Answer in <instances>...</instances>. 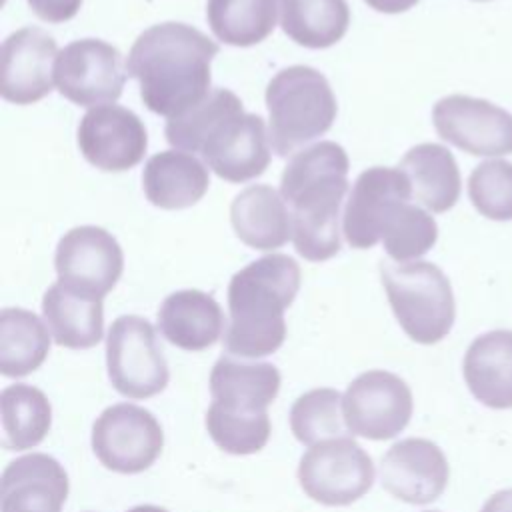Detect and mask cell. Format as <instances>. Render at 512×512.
I'll return each mask as SVG.
<instances>
[{
  "label": "cell",
  "mask_w": 512,
  "mask_h": 512,
  "mask_svg": "<svg viewBox=\"0 0 512 512\" xmlns=\"http://www.w3.org/2000/svg\"><path fill=\"white\" fill-rule=\"evenodd\" d=\"M218 44L184 22H162L146 28L132 44L126 74L140 84L144 106L172 118L210 94V62Z\"/></svg>",
  "instance_id": "1"
},
{
  "label": "cell",
  "mask_w": 512,
  "mask_h": 512,
  "mask_svg": "<svg viewBox=\"0 0 512 512\" xmlns=\"http://www.w3.org/2000/svg\"><path fill=\"white\" fill-rule=\"evenodd\" d=\"M346 150L322 140L296 152L280 178V196L290 210L292 242L310 262L340 252V210L348 190Z\"/></svg>",
  "instance_id": "2"
},
{
  "label": "cell",
  "mask_w": 512,
  "mask_h": 512,
  "mask_svg": "<svg viewBox=\"0 0 512 512\" xmlns=\"http://www.w3.org/2000/svg\"><path fill=\"white\" fill-rule=\"evenodd\" d=\"M300 290V266L292 256L268 254L242 270L228 284V356L262 358L276 352L286 338L284 310Z\"/></svg>",
  "instance_id": "3"
},
{
  "label": "cell",
  "mask_w": 512,
  "mask_h": 512,
  "mask_svg": "<svg viewBox=\"0 0 512 512\" xmlns=\"http://www.w3.org/2000/svg\"><path fill=\"white\" fill-rule=\"evenodd\" d=\"M212 402L206 428L218 448L246 456L260 452L270 438L268 406L280 390V372L270 362L220 356L210 372Z\"/></svg>",
  "instance_id": "4"
},
{
  "label": "cell",
  "mask_w": 512,
  "mask_h": 512,
  "mask_svg": "<svg viewBox=\"0 0 512 512\" xmlns=\"http://www.w3.org/2000/svg\"><path fill=\"white\" fill-rule=\"evenodd\" d=\"M268 138L276 156L286 158L326 134L338 114L336 96L322 72L310 66H288L266 86Z\"/></svg>",
  "instance_id": "5"
},
{
  "label": "cell",
  "mask_w": 512,
  "mask_h": 512,
  "mask_svg": "<svg viewBox=\"0 0 512 512\" xmlns=\"http://www.w3.org/2000/svg\"><path fill=\"white\" fill-rule=\"evenodd\" d=\"M380 278L400 328L418 344H436L452 330L456 302L448 276L432 262H380Z\"/></svg>",
  "instance_id": "6"
},
{
  "label": "cell",
  "mask_w": 512,
  "mask_h": 512,
  "mask_svg": "<svg viewBox=\"0 0 512 512\" xmlns=\"http://www.w3.org/2000/svg\"><path fill=\"white\" fill-rule=\"evenodd\" d=\"M204 164L226 182H248L270 164V138L258 114H246L234 100L200 136L196 150Z\"/></svg>",
  "instance_id": "7"
},
{
  "label": "cell",
  "mask_w": 512,
  "mask_h": 512,
  "mask_svg": "<svg viewBox=\"0 0 512 512\" xmlns=\"http://www.w3.org/2000/svg\"><path fill=\"white\" fill-rule=\"evenodd\" d=\"M106 368L114 390L132 400L160 394L170 378L154 326L134 314L112 322L106 336Z\"/></svg>",
  "instance_id": "8"
},
{
  "label": "cell",
  "mask_w": 512,
  "mask_h": 512,
  "mask_svg": "<svg viewBox=\"0 0 512 512\" xmlns=\"http://www.w3.org/2000/svg\"><path fill=\"white\" fill-rule=\"evenodd\" d=\"M298 482L308 498L324 506H348L374 484V464L352 438H330L310 446L298 464Z\"/></svg>",
  "instance_id": "9"
},
{
  "label": "cell",
  "mask_w": 512,
  "mask_h": 512,
  "mask_svg": "<svg viewBox=\"0 0 512 512\" xmlns=\"http://www.w3.org/2000/svg\"><path fill=\"white\" fill-rule=\"evenodd\" d=\"M164 432L156 416L136 404H112L92 426V450L100 464L118 474L148 470L160 456Z\"/></svg>",
  "instance_id": "10"
},
{
  "label": "cell",
  "mask_w": 512,
  "mask_h": 512,
  "mask_svg": "<svg viewBox=\"0 0 512 512\" xmlns=\"http://www.w3.org/2000/svg\"><path fill=\"white\" fill-rule=\"evenodd\" d=\"M414 410L408 384L386 370H368L356 376L342 398V414L352 436L388 440L398 436Z\"/></svg>",
  "instance_id": "11"
},
{
  "label": "cell",
  "mask_w": 512,
  "mask_h": 512,
  "mask_svg": "<svg viewBox=\"0 0 512 512\" xmlns=\"http://www.w3.org/2000/svg\"><path fill=\"white\" fill-rule=\"evenodd\" d=\"M126 82L122 54L98 38L66 44L54 64L58 92L78 106H100L120 98Z\"/></svg>",
  "instance_id": "12"
},
{
  "label": "cell",
  "mask_w": 512,
  "mask_h": 512,
  "mask_svg": "<svg viewBox=\"0 0 512 512\" xmlns=\"http://www.w3.org/2000/svg\"><path fill=\"white\" fill-rule=\"evenodd\" d=\"M54 268L60 284L102 300L122 276L124 252L108 230L92 224L76 226L60 238Z\"/></svg>",
  "instance_id": "13"
},
{
  "label": "cell",
  "mask_w": 512,
  "mask_h": 512,
  "mask_svg": "<svg viewBox=\"0 0 512 512\" xmlns=\"http://www.w3.org/2000/svg\"><path fill=\"white\" fill-rule=\"evenodd\" d=\"M438 136L472 156L512 154V114L484 98L452 94L432 108Z\"/></svg>",
  "instance_id": "14"
},
{
  "label": "cell",
  "mask_w": 512,
  "mask_h": 512,
  "mask_svg": "<svg viewBox=\"0 0 512 512\" xmlns=\"http://www.w3.org/2000/svg\"><path fill=\"white\" fill-rule=\"evenodd\" d=\"M78 148L98 170L124 172L146 154L148 132L132 110L118 104L90 108L78 124Z\"/></svg>",
  "instance_id": "15"
},
{
  "label": "cell",
  "mask_w": 512,
  "mask_h": 512,
  "mask_svg": "<svg viewBox=\"0 0 512 512\" xmlns=\"http://www.w3.org/2000/svg\"><path fill=\"white\" fill-rule=\"evenodd\" d=\"M410 198L412 188L400 168L372 166L364 170L356 178L342 214L346 242L358 250L378 244L392 212Z\"/></svg>",
  "instance_id": "16"
},
{
  "label": "cell",
  "mask_w": 512,
  "mask_h": 512,
  "mask_svg": "<svg viewBox=\"0 0 512 512\" xmlns=\"http://www.w3.org/2000/svg\"><path fill=\"white\" fill-rule=\"evenodd\" d=\"M56 40L38 26L12 32L2 42L0 94L6 102L26 106L52 92Z\"/></svg>",
  "instance_id": "17"
},
{
  "label": "cell",
  "mask_w": 512,
  "mask_h": 512,
  "mask_svg": "<svg viewBox=\"0 0 512 512\" xmlns=\"http://www.w3.org/2000/svg\"><path fill=\"white\" fill-rule=\"evenodd\" d=\"M450 476L444 452L426 438H404L388 448L380 464L386 492L408 504H430L446 488Z\"/></svg>",
  "instance_id": "18"
},
{
  "label": "cell",
  "mask_w": 512,
  "mask_h": 512,
  "mask_svg": "<svg viewBox=\"0 0 512 512\" xmlns=\"http://www.w3.org/2000/svg\"><path fill=\"white\" fill-rule=\"evenodd\" d=\"M68 496L64 466L42 452L12 460L0 482V512H62Z\"/></svg>",
  "instance_id": "19"
},
{
  "label": "cell",
  "mask_w": 512,
  "mask_h": 512,
  "mask_svg": "<svg viewBox=\"0 0 512 512\" xmlns=\"http://www.w3.org/2000/svg\"><path fill=\"white\" fill-rule=\"evenodd\" d=\"M162 336L188 352H200L216 344L224 330V312L206 292L184 288L168 294L158 308Z\"/></svg>",
  "instance_id": "20"
},
{
  "label": "cell",
  "mask_w": 512,
  "mask_h": 512,
  "mask_svg": "<svg viewBox=\"0 0 512 512\" xmlns=\"http://www.w3.org/2000/svg\"><path fill=\"white\" fill-rule=\"evenodd\" d=\"M210 174L204 162L184 150H164L148 158L142 188L150 204L162 210L194 206L206 194Z\"/></svg>",
  "instance_id": "21"
},
{
  "label": "cell",
  "mask_w": 512,
  "mask_h": 512,
  "mask_svg": "<svg viewBox=\"0 0 512 512\" xmlns=\"http://www.w3.org/2000/svg\"><path fill=\"white\" fill-rule=\"evenodd\" d=\"M464 380L488 408H512V330H490L472 340L464 354Z\"/></svg>",
  "instance_id": "22"
},
{
  "label": "cell",
  "mask_w": 512,
  "mask_h": 512,
  "mask_svg": "<svg viewBox=\"0 0 512 512\" xmlns=\"http://www.w3.org/2000/svg\"><path fill=\"white\" fill-rule=\"evenodd\" d=\"M230 222L236 236L254 250H274L292 240L290 210L268 184L240 190L230 204Z\"/></svg>",
  "instance_id": "23"
},
{
  "label": "cell",
  "mask_w": 512,
  "mask_h": 512,
  "mask_svg": "<svg viewBox=\"0 0 512 512\" xmlns=\"http://www.w3.org/2000/svg\"><path fill=\"white\" fill-rule=\"evenodd\" d=\"M42 316L54 342L64 348L86 350L104 336L102 300L74 292L60 282L44 292Z\"/></svg>",
  "instance_id": "24"
},
{
  "label": "cell",
  "mask_w": 512,
  "mask_h": 512,
  "mask_svg": "<svg viewBox=\"0 0 512 512\" xmlns=\"http://www.w3.org/2000/svg\"><path fill=\"white\" fill-rule=\"evenodd\" d=\"M398 168L406 174L412 198L430 212H446L460 198V170L452 152L434 142L412 146Z\"/></svg>",
  "instance_id": "25"
},
{
  "label": "cell",
  "mask_w": 512,
  "mask_h": 512,
  "mask_svg": "<svg viewBox=\"0 0 512 512\" xmlns=\"http://www.w3.org/2000/svg\"><path fill=\"white\" fill-rule=\"evenodd\" d=\"M280 26L304 48H330L348 32L350 8L346 0H280Z\"/></svg>",
  "instance_id": "26"
},
{
  "label": "cell",
  "mask_w": 512,
  "mask_h": 512,
  "mask_svg": "<svg viewBox=\"0 0 512 512\" xmlns=\"http://www.w3.org/2000/svg\"><path fill=\"white\" fill-rule=\"evenodd\" d=\"M2 446L6 450H28L38 446L52 426L48 396L30 384H10L0 392Z\"/></svg>",
  "instance_id": "27"
},
{
  "label": "cell",
  "mask_w": 512,
  "mask_h": 512,
  "mask_svg": "<svg viewBox=\"0 0 512 512\" xmlns=\"http://www.w3.org/2000/svg\"><path fill=\"white\" fill-rule=\"evenodd\" d=\"M50 352V330L30 310L4 308L0 312V372L22 378L42 366Z\"/></svg>",
  "instance_id": "28"
},
{
  "label": "cell",
  "mask_w": 512,
  "mask_h": 512,
  "mask_svg": "<svg viewBox=\"0 0 512 512\" xmlns=\"http://www.w3.org/2000/svg\"><path fill=\"white\" fill-rule=\"evenodd\" d=\"M278 18V0H208L206 20L212 34L230 46L248 48L266 40Z\"/></svg>",
  "instance_id": "29"
},
{
  "label": "cell",
  "mask_w": 512,
  "mask_h": 512,
  "mask_svg": "<svg viewBox=\"0 0 512 512\" xmlns=\"http://www.w3.org/2000/svg\"><path fill=\"white\" fill-rule=\"evenodd\" d=\"M342 398L344 394L334 388H314L298 396L288 414L290 430L296 440L310 448L330 438L348 436Z\"/></svg>",
  "instance_id": "30"
},
{
  "label": "cell",
  "mask_w": 512,
  "mask_h": 512,
  "mask_svg": "<svg viewBox=\"0 0 512 512\" xmlns=\"http://www.w3.org/2000/svg\"><path fill=\"white\" fill-rule=\"evenodd\" d=\"M438 240L436 220L416 204H402L384 230L382 246L394 262H414Z\"/></svg>",
  "instance_id": "31"
},
{
  "label": "cell",
  "mask_w": 512,
  "mask_h": 512,
  "mask_svg": "<svg viewBox=\"0 0 512 512\" xmlns=\"http://www.w3.org/2000/svg\"><path fill=\"white\" fill-rule=\"evenodd\" d=\"M468 196L482 216L498 222L512 220V162H480L468 178Z\"/></svg>",
  "instance_id": "32"
},
{
  "label": "cell",
  "mask_w": 512,
  "mask_h": 512,
  "mask_svg": "<svg viewBox=\"0 0 512 512\" xmlns=\"http://www.w3.org/2000/svg\"><path fill=\"white\" fill-rule=\"evenodd\" d=\"M84 0H28L30 10L44 22L60 24L78 14Z\"/></svg>",
  "instance_id": "33"
},
{
  "label": "cell",
  "mask_w": 512,
  "mask_h": 512,
  "mask_svg": "<svg viewBox=\"0 0 512 512\" xmlns=\"http://www.w3.org/2000/svg\"><path fill=\"white\" fill-rule=\"evenodd\" d=\"M372 10L384 14H400L416 6L420 0H364Z\"/></svg>",
  "instance_id": "34"
},
{
  "label": "cell",
  "mask_w": 512,
  "mask_h": 512,
  "mask_svg": "<svg viewBox=\"0 0 512 512\" xmlns=\"http://www.w3.org/2000/svg\"><path fill=\"white\" fill-rule=\"evenodd\" d=\"M480 512H512V488L492 494Z\"/></svg>",
  "instance_id": "35"
},
{
  "label": "cell",
  "mask_w": 512,
  "mask_h": 512,
  "mask_svg": "<svg viewBox=\"0 0 512 512\" xmlns=\"http://www.w3.org/2000/svg\"><path fill=\"white\" fill-rule=\"evenodd\" d=\"M126 512H168V510L162 508V506H154V504H140V506H134Z\"/></svg>",
  "instance_id": "36"
},
{
  "label": "cell",
  "mask_w": 512,
  "mask_h": 512,
  "mask_svg": "<svg viewBox=\"0 0 512 512\" xmlns=\"http://www.w3.org/2000/svg\"><path fill=\"white\" fill-rule=\"evenodd\" d=\"M476 2H486V0H476Z\"/></svg>",
  "instance_id": "37"
},
{
  "label": "cell",
  "mask_w": 512,
  "mask_h": 512,
  "mask_svg": "<svg viewBox=\"0 0 512 512\" xmlns=\"http://www.w3.org/2000/svg\"><path fill=\"white\" fill-rule=\"evenodd\" d=\"M428 512H436V510H428Z\"/></svg>",
  "instance_id": "38"
}]
</instances>
